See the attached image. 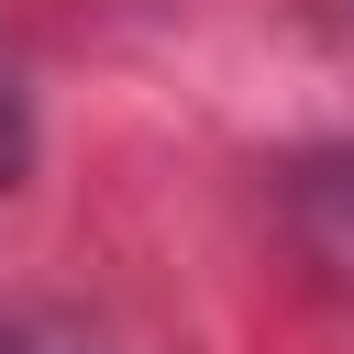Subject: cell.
Here are the masks:
<instances>
[{"label": "cell", "instance_id": "1", "mask_svg": "<svg viewBox=\"0 0 354 354\" xmlns=\"http://www.w3.org/2000/svg\"><path fill=\"white\" fill-rule=\"evenodd\" d=\"M22 166H33V100H22V77L0 55V188H22Z\"/></svg>", "mask_w": 354, "mask_h": 354}, {"label": "cell", "instance_id": "2", "mask_svg": "<svg viewBox=\"0 0 354 354\" xmlns=\"http://www.w3.org/2000/svg\"><path fill=\"white\" fill-rule=\"evenodd\" d=\"M0 354H11V343H0Z\"/></svg>", "mask_w": 354, "mask_h": 354}]
</instances>
